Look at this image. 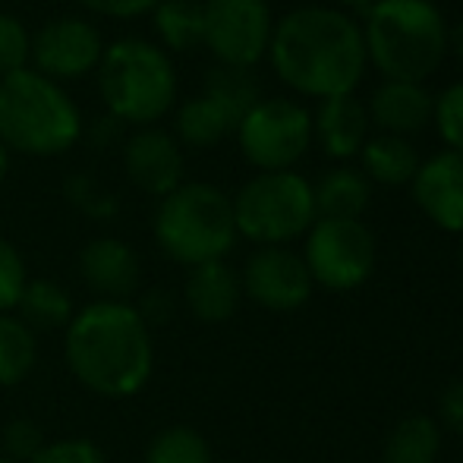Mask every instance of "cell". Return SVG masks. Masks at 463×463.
Wrapping results in <instances>:
<instances>
[{
  "label": "cell",
  "mask_w": 463,
  "mask_h": 463,
  "mask_svg": "<svg viewBox=\"0 0 463 463\" xmlns=\"http://www.w3.org/2000/svg\"><path fill=\"white\" fill-rule=\"evenodd\" d=\"M360 171L369 184L382 186H407L413 184L416 171H420V152L410 139L403 136L378 133L369 136L366 146L360 148Z\"/></svg>",
  "instance_id": "cell-20"
},
{
  "label": "cell",
  "mask_w": 463,
  "mask_h": 463,
  "mask_svg": "<svg viewBox=\"0 0 463 463\" xmlns=\"http://www.w3.org/2000/svg\"><path fill=\"white\" fill-rule=\"evenodd\" d=\"M303 262L312 284L335 293L356 290L375 271V237L363 221L316 218L306 233Z\"/></svg>",
  "instance_id": "cell-9"
},
{
  "label": "cell",
  "mask_w": 463,
  "mask_h": 463,
  "mask_svg": "<svg viewBox=\"0 0 463 463\" xmlns=\"http://www.w3.org/2000/svg\"><path fill=\"white\" fill-rule=\"evenodd\" d=\"M271 32L269 0H202V44L218 67H259L269 57Z\"/></svg>",
  "instance_id": "cell-10"
},
{
  "label": "cell",
  "mask_w": 463,
  "mask_h": 463,
  "mask_svg": "<svg viewBox=\"0 0 463 463\" xmlns=\"http://www.w3.org/2000/svg\"><path fill=\"white\" fill-rule=\"evenodd\" d=\"M240 299H243V284L240 271L227 265L224 259L218 262L195 265L186 271L184 280V303L189 316L202 325H221L237 316Z\"/></svg>",
  "instance_id": "cell-17"
},
{
  "label": "cell",
  "mask_w": 463,
  "mask_h": 463,
  "mask_svg": "<svg viewBox=\"0 0 463 463\" xmlns=\"http://www.w3.org/2000/svg\"><path fill=\"white\" fill-rule=\"evenodd\" d=\"M152 233L158 250L184 269L218 262L237 243L231 195L214 184L184 180L174 193L158 199Z\"/></svg>",
  "instance_id": "cell-6"
},
{
  "label": "cell",
  "mask_w": 463,
  "mask_h": 463,
  "mask_svg": "<svg viewBox=\"0 0 463 463\" xmlns=\"http://www.w3.org/2000/svg\"><path fill=\"white\" fill-rule=\"evenodd\" d=\"M48 445L42 426L29 416H16L0 429V454L13 463H29L35 460V454Z\"/></svg>",
  "instance_id": "cell-31"
},
{
  "label": "cell",
  "mask_w": 463,
  "mask_h": 463,
  "mask_svg": "<svg viewBox=\"0 0 463 463\" xmlns=\"http://www.w3.org/2000/svg\"><path fill=\"white\" fill-rule=\"evenodd\" d=\"M441 454V426L432 416H407L388 432L384 463H435Z\"/></svg>",
  "instance_id": "cell-25"
},
{
  "label": "cell",
  "mask_w": 463,
  "mask_h": 463,
  "mask_svg": "<svg viewBox=\"0 0 463 463\" xmlns=\"http://www.w3.org/2000/svg\"><path fill=\"white\" fill-rule=\"evenodd\" d=\"M202 92L231 110L233 120H243L246 110L262 101V86L252 76V70H233V67H212L202 82Z\"/></svg>",
  "instance_id": "cell-27"
},
{
  "label": "cell",
  "mask_w": 463,
  "mask_h": 463,
  "mask_svg": "<svg viewBox=\"0 0 463 463\" xmlns=\"http://www.w3.org/2000/svg\"><path fill=\"white\" fill-rule=\"evenodd\" d=\"M369 127L366 104L356 95L328 98L312 110V142H318L322 152L335 161L356 158L369 139Z\"/></svg>",
  "instance_id": "cell-18"
},
{
  "label": "cell",
  "mask_w": 463,
  "mask_h": 463,
  "mask_svg": "<svg viewBox=\"0 0 463 463\" xmlns=\"http://www.w3.org/2000/svg\"><path fill=\"white\" fill-rule=\"evenodd\" d=\"M142 463H214V454L199 429L174 422L152 435Z\"/></svg>",
  "instance_id": "cell-26"
},
{
  "label": "cell",
  "mask_w": 463,
  "mask_h": 463,
  "mask_svg": "<svg viewBox=\"0 0 463 463\" xmlns=\"http://www.w3.org/2000/svg\"><path fill=\"white\" fill-rule=\"evenodd\" d=\"M432 127L448 152L463 155V80L451 82L445 92L435 95Z\"/></svg>",
  "instance_id": "cell-29"
},
{
  "label": "cell",
  "mask_w": 463,
  "mask_h": 463,
  "mask_svg": "<svg viewBox=\"0 0 463 463\" xmlns=\"http://www.w3.org/2000/svg\"><path fill=\"white\" fill-rule=\"evenodd\" d=\"M413 202L420 212L432 221L439 231L463 233V155L439 152L420 161L413 184H410Z\"/></svg>",
  "instance_id": "cell-14"
},
{
  "label": "cell",
  "mask_w": 463,
  "mask_h": 463,
  "mask_svg": "<svg viewBox=\"0 0 463 463\" xmlns=\"http://www.w3.org/2000/svg\"><path fill=\"white\" fill-rule=\"evenodd\" d=\"M32 35L25 23L13 13H0V80L19 70H29Z\"/></svg>",
  "instance_id": "cell-30"
},
{
  "label": "cell",
  "mask_w": 463,
  "mask_h": 463,
  "mask_svg": "<svg viewBox=\"0 0 463 463\" xmlns=\"http://www.w3.org/2000/svg\"><path fill=\"white\" fill-rule=\"evenodd\" d=\"M80 278L95 293V299L133 303L142 284L139 252L120 237H95L80 250Z\"/></svg>",
  "instance_id": "cell-15"
},
{
  "label": "cell",
  "mask_w": 463,
  "mask_h": 463,
  "mask_svg": "<svg viewBox=\"0 0 463 463\" xmlns=\"http://www.w3.org/2000/svg\"><path fill=\"white\" fill-rule=\"evenodd\" d=\"M104 57V38L95 23L82 16L48 19L32 35V70L54 82L86 80Z\"/></svg>",
  "instance_id": "cell-11"
},
{
  "label": "cell",
  "mask_w": 463,
  "mask_h": 463,
  "mask_svg": "<svg viewBox=\"0 0 463 463\" xmlns=\"http://www.w3.org/2000/svg\"><path fill=\"white\" fill-rule=\"evenodd\" d=\"M233 133L243 158L259 174L293 171L312 146V110L293 98H262Z\"/></svg>",
  "instance_id": "cell-8"
},
{
  "label": "cell",
  "mask_w": 463,
  "mask_h": 463,
  "mask_svg": "<svg viewBox=\"0 0 463 463\" xmlns=\"http://www.w3.org/2000/svg\"><path fill=\"white\" fill-rule=\"evenodd\" d=\"M38 366V335L16 316H0V388H19Z\"/></svg>",
  "instance_id": "cell-23"
},
{
  "label": "cell",
  "mask_w": 463,
  "mask_h": 463,
  "mask_svg": "<svg viewBox=\"0 0 463 463\" xmlns=\"http://www.w3.org/2000/svg\"><path fill=\"white\" fill-rule=\"evenodd\" d=\"M29 284V269L19 250L6 237H0V316L16 312V303Z\"/></svg>",
  "instance_id": "cell-32"
},
{
  "label": "cell",
  "mask_w": 463,
  "mask_h": 463,
  "mask_svg": "<svg viewBox=\"0 0 463 463\" xmlns=\"http://www.w3.org/2000/svg\"><path fill=\"white\" fill-rule=\"evenodd\" d=\"M366 114L382 133L410 139L432 127L435 95L426 89V82H382L369 95Z\"/></svg>",
  "instance_id": "cell-16"
},
{
  "label": "cell",
  "mask_w": 463,
  "mask_h": 463,
  "mask_svg": "<svg viewBox=\"0 0 463 463\" xmlns=\"http://www.w3.org/2000/svg\"><path fill=\"white\" fill-rule=\"evenodd\" d=\"M237 237L256 246H287L316 224L312 184L297 171L256 174L231 195Z\"/></svg>",
  "instance_id": "cell-7"
},
{
  "label": "cell",
  "mask_w": 463,
  "mask_h": 463,
  "mask_svg": "<svg viewBox=\"0 0 463 463\" xmlns=\"http://www.w3.org/2000/svg\"><path fill=\"white\" fill-rule=\"evenodd\" d=\"M243 297L269 312H297L309 303L312 284L303 256L287 246H259L243 265Z\"/></svg>",
  "instance_id": "cell-12"
},
{
  "label": "cell",
  "mask_w": 463,
  "mask_h": 463,
  "mask_svg": "<svg viewBox=\"0 0 463 463\" xmlns=\"http://www.w3.org/2000/svg\"><path fill=\"white\" fill-rule=\"evenodd\" d=\"M360 29L366 61L384 82H426L448 61L451 25L432 0H375Z\"/></svg>",
  "instance_id": "cell-3"
},
{
  "label": "cell",
  "mask_w": 463,
  "mask_h": 463,
  "mask_svg": "<svg viewBox=\"0 0 463 463\" xmlns=\"http://www.w3.org/2000/svg\"><path fill=\"white\" fill-rule=\"evenodd\" d=\"M120 129H123V123H117L110 114H101L92 123V129H89V142H92L95 148H108L110 142L120 139Z\"/></svg>",
  "instance_id": "cell-37"
},
{
  "label": "cell",
  "mask_w": 463,
  "mask_h": 463,
  "mask_svg": "<svg viewBox=\"0 0 463 463\" xmlns=\"http://www.w3.org/2000/svg\"><path fill=\"white\" fill-rule=\"evenodd\" d=\"M337 4H341L337 10H344V13H350V10H354V13H366L369 6L375 4V0H337Z\"/></svg>",
  "instance_id": "cell-39"
},
{
  "label": "cell",
  "mask_w": 463,
  "mask_h": 463,
  "mask_svg": "<svg viewBox=\"0 0 463 463\" xmlns=\"http://www.w3.org/2000/svg\"><path fill=\"white\" fill-rule=\"evenodd\" d=\"M6 171H10V152H6L4 142H0V184L6 180Z\"/></svg>",
  "instance_id": "cell-40"
},
{
  "label": "cell",
  "mask_w": 463,
  "mask_h": 463,
  "mask_svg": "<svg viewBox=\"0 0 463 463\" xmlns=\"http://www.w3.org/2000/svg\"><path fill=\"white\" fill-rule=\"evenodd\" d=\"M136 309H139V316L148 322V328H155V325L171 322L174 297L167 290H148L146 297H142V303H136Z\"/></svg>",
  "instance_id": "cell-36"
},
{
  "label": "cell",
  "mask_w": 463,
  "mask_h": 463,
  "mask_svg": "<svg viewBox=\"0 0 463 463\" xmlns=\"http://www.w3.org/2000/svg\"><path fill=\"white\" fill-rule=\"evenodd\" d=\"M86 13H95V16L104 19H142L152 16V10L161 4V0H76Z\"/></svg>",
  "instance_id": "cell-34"
},
{
  "label": "cell",
  "mask_w": 463,
  "mask_h": 463,
  "mask_svg": "<svg viewBox=\"0 0 463 463\" xmlns=\"http://www.w3.org/2000/svg\"><path fill=\"white\" fill-rule=\"evenodd\" d=\"M120 161L127 180L146 195L165 199L184 184V148L174 139V133L161 127L133 129L120 146Z\"/></svg>",
  "instance_id": "cell-13"
},
{
  "label": "cell",
  "mask_w": 463,
  "mask_h": 463,
  "mask_svg": "<svg viewBox=\"0 0 463 463\" xmlns=\"http://www.w3.org/2000/svg\"><path fill=\"white\" fill-rule=\"evenodd\" d=\"M316 195V214L318 218H344V221H363L369 202L372 184L363 177V171L347 165H337L312 184Z\"/></svg>",
  "instance_id": "cell-19"
},
{
  "label": "cell",
  "mask_w": 463,
  "mask_h": 463,
  "mask_svg": "<svg viewBox=\"0 0 463 463\" xmlns=\"http://www.w3.org/2000/svg\"><path fill=\"white\" fill-rule=\"evenodd\" d=\"M152 32L167 54H186L202 44V0H161L152 10Z\"/></svg>",
  "instance_id": "cell-24"
},
{
  "label": "cell",
  "mask_w": 463,
  "mask_h": 463,
  "mask_svg": "<svg viewBox=\"0 0 463 463\" xmlns=\"http://www.w3.org/2000/svg\"><path fill=\"white\" fill-rule=\"evenodd\" d=\"M0 463H13V460H6V458H4V454H0Z\"/></svg>",
  "instance_id": "cell-41"
},
{
  "label": "cell",
  "mask_w": 463,
  "mask_h": 463,
  "mask_svg": "<svg viewBox=\"0 0 463 463\" xmlns=\"http://www.w3.org/2000/svg\"><path fill=\"white\" fill-rule=\"evenodd\" d=\"M63 363L89 394L129 401L155 375V335L136 303L92 299L63 331Z\"/></svg>",
  "instance_id": "cell-2"
},
{
  "label": "cell",
  "mask_w": 463,
  "mask_h": 463,
  "mask_svg": "<svg viewBox=\"0 0 463 463\" xmlns=\"http://www.w3.org/2000/svg\"><path fill=\"white\" fill-rule=\"evenodd\" d=\"M29 463H108L104 448L92 439L82 435H70V439H54L35 454Z\"/></svg>",
  "instance_id": "cell-33"
},
{
  "label": "cell",
  "mask_w": 463,
  "mask_h": 463,
  "mask_svg": "<svg viewBox=\"0 0 463 463\" xmlns=\"http://www.w3.org/2000/svg\"><path fill=\"white\" fill-rule=\"evenodd\" d=\"M16 316L29 325L35 335L42 331H67L76 316L73 293L51 278H29L23 297L16 303Z\"/></svg>",
  "instance_id": "cell-22"
},
{
  "label": "cell",
  "mask_w": 463,
  "mask_h": 463,
  "mask_svg": "<svg viewBox=\"0 0 463 463\" xmlns=\"http://www.w3.org/2000/svg\"><path fill=\"white\" fill-rule=\"evenodd\" d=\"M237 129L231 110L221 108L205 92L189 98L174 110V139L189 148H214Z\"/></svg>",
  "instance_id": "cell-21"
},
{
  "label": "cell",
  "mask_w": 463,
  "mask_h": 463,
  "mask_svg": "<svg viewBox=\"0 0 463 463\" xmlns=\"http://www.w3.org/2000/svg\"><path fill=\"white\" fill-rule=\"evenodd\" d=\"M86 136L82 110L61 82L19 70L0 80V142L29 158L67 155Z\"/></svg>",
  "instance_id": "cell-4"
},
{
  "label": "cell",
  "mask_w": 463,
  "mask_h": 463,
  "mask_svg": "<svg viewBox=\"0 0 463 463\" xmlns=\"http://www.w3.org/2000/svg\"><path fill=\"white\" fill-rule=\"evenodd\" d=\"M63 195L70 199V205L80 208V212L92 221H110L120 212L117 195L110 193V189H104L95 177H89V174H73V177H67Z\"/></svg>",
  "instance_id": "cell-28"
},
{
  "label": "cell",
  "mask_w": 463,
  "mask_h": 463,
  "mask_svg": "<svg viewBox=\"0 0 463 463\" xmlns=\"http://www.w3.org/2000/svg\"><path fill=\"white\" fill-rule=\"evenodd\" d=\"M439 413H441V422H445L448 432H454L463 439V378L451 382L445 391H441Z\"/></svg>",
  "instance_id": "cell-35"
},
{
  "label": "cell",
  "mask_w": 463,
  "mask_h": 463,
  "mask_svg": "<svg viewBox=\"0 0 463 463\" xmlns=\"http://www.w3.org/2000/svg\"><path fill=\"white\" fill-rule=\"evenodd\" d=\"M104 110L123 127H158L177 108V67L171 54L148 38H117L104 44L95 70Z\"/></svg>",
  "instance_id": "cell-5"
},
{
  "label": "cell",
  "mask_w": 463,
  "mask_h": 463,
  "mask_svg": "<svg viewBox=\"0 0 463 463\" xmlns=\"http://www.w3.org/2000/svg\"><path fill=\"white\" fill-rule=\"evenodd\" d=\"M269 63L290 92L318 101L354 95L369 67L356 16L322 4L297 6L278 19Z\"/></svg>",
  "instance_id": "cell-1"
},
{
  "label": "cell",
  "mask_w": 463,
  "mask_h": 463,
  "mask_svg": "<svg viewBox=\"0 0 463 463\" xmlns=\"http://www.w3.org/2000/svg\"><path fill=\"white\" fill-rule=\"evenodd\" d=\"M460 265H463V246H460Z\"/></svg>",
  "instance_id": "cell-42"
},
{
  "label": "cell",
  "mask_w": 463,
  "mask_h": 463,
  "mask_svg": "<svg viewBox=\"0 0 463 463\" xmlns=\"http://www.w3.org/2000/svg\"><path fill=\"white\" fill-rule=\"evenodd\" d=\"M448 54H454L463 63V23L448 32Z\"/></svg>",
  "instance_id": "cell-38"
}]
</instances>
